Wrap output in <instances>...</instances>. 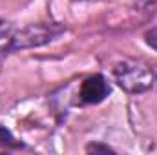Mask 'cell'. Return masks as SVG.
<instances>
[{"label":"cell","mask_w":157,"mask_h":155,"mask_svg":"<svg viewBox=\"0 0 157 155\" xmlns=\"http://www.w3.org/2000/svg\"><path fill=\"white\" fill-rule=\"evenodd\" d=\"M113 77L119 88H122L126 93L137 95L152 89L154 86V73L152 70L137 60H122L115 64L113 68Z\"/></svg>","instance_id":"obj_1"},{"label":"cell","mask_w":157,"mask_h":155,"mask_svg":"<svg viewBox=\"0 0 157 155\" xmlns=\"http://www.w3.org/2000/svg\"><path fill=\"white\" fill-rule=\"evenodd\" d=\"M144 42H146L152 49L157 51V26L155 28H150V29L144 33Z\"/></svg>","instance_id":"obj_6"},{"label":"cell","mask_w":157,"mask_h":155,"mask_svg":"<svg viewBox=\"0 0 157 155\" xmlns=\"http://www.w3.org/2000/svg\"><path fill=\"white\" fill-rule=\"evenodd\" d=\"M62 33L60 26L55 24H31L28 28H22L20 31H11L6 53H11L15 49H28V47H39L42 44H48L57 39Z\"/></svg>","instance_id":"obj_2"},{"label":"cell","mask_w":157,"mask_h":155,"mask_svg":"<svg viewBox=\"0 0 157 155\" xmlns=\"http://www.w3.org/2000/svg\"><path fill=\"white\" fill-rule=\"evenodd\" d=\"M88 152H93L95 153V152H113V150L110 146H102V144H90L88 146Z\"/></svg>","instance_id":"obj_7"},{"label":"cell","mask_w":157,"mask_h":155,"mask_svg":"<svg viewBox=\"0 0 157 155\" xmlns=\"http://www.w3.org/2000/svg\"><path fill=\"white\" fill-rule=\"evenodd\" d=\"M11 35V28L7 22L0 20V53H6V46H7V40Z\"/></svg>","instance_id":"obj_4"},{"label":"cell","mask_w":157,"mask_h":155,"mask_svg":"<svg viewBox=\"0 0 157 155\" xmlns=\"http://www.w3.org/2000/svg\"><path fill=\"white\" fill-rule=\"evenodd\" d=\"M0 144H2V146H15V148H17V146H22V144L17 142L15 137H13L6 128H2V126H0Z\"/></svg>","instance_id":"obj_5"},{"label":"cell","mask_w":157,"mask_h":155,"mask_svg":"<svg viewBox=\"0 0 157 155\" xmlns=\"http://www.w3.org/2000/svg\"><path fill=\"white\" fill-rule=\"evenodd\" d=\"M110 95V84L102 75H91L80 84L78 97L84 104H99Z\"/></svg>","instance_id":"obj_3"},{"label":"cell","mask_w":157,"mask_h":155,"mask_svg":"<svg viewBox=\"0 0 157 155\" xmlns=\"http://www.w3.org/2000/svg\"><path fill=\"white\" fill-rule=\"evenodd\" d=\"M154 80L157 82V68H155V71H154Z\"/></svg>","instance_id":"obj_8"}]
</instances>
